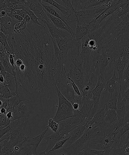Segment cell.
<instances>
[{
  "label": "cell",
  "instance_id": "cell-45",
  "mask_svg": "<svg viewBox=\"0 0 129 155\" xmlns=\"http://www.w3.org/2000/svg\"><path fill=\"white\" fill-rule=\"evenodd\" d=\"M77 155H84V154H83V153H79L78 154H77Z\"/></svg>",
  "mask_w": 129,
  "mask_h": 155
},
{
  "label": "cell",
  "instance_id": "cell-7",
  "mask_svg": "<svg viewBox=\"0 0 129 155\" xmlns=\"http://www.w3.org/2000/svg\"><path fill=\"white\" fill-rule=\"evenodd\" d=\"M57 87L59 91L67 99L69 100L71 103L74 102L77 95L72 87L70 81L66 77L63 71H62L60 83Z\"/></svg>",
  "mask_w": 129,
  "mask_h": 155
},
{
  "label": "cell",
  "instance_id": "cell-23",
  "mask_svg": "<svg viewBox=\"0 0 129 155\" xmlns=\"http://www.w3.org/2000/svg\"><path fill=\"white\" fill-rule=\"evenodd\" d=\"M1 98L4 99H9L17 95L16 93H12L8 85L1 86L0 88Z\"/></svg>",
  "mask_w": 129,
  "mask_h": 155
},
{
  "label": "cell",
  "instance_id": "cell-28",
  "mask_svg": "<svg viewBox=\"0 0 129 155\" xmlns=\"http://www.w3.org/2000/svg\"><path fill=\"white\" fill-rule=\"evenodd\" d=\"M0 42L3 46L4 47V49L7 51V53H10V54H12L11 48L9 46L8 43L7 37L1 31L0 32Z\"/></svg>",
  "mask_w": 129,
  "mask_h": 155
},
{
  "label": "cell",
  "instance_id": "cell-29",
  "mask_svg": "<svg viewBox=\"0 0 129 155\" xmlns=\"http://www.w3.org/2000/svg\"><path fill=\"white\" fill-rule=\"evenodd\" d=\"M11 120L7 118L6 114H0V129H2L10 125Z\"/></svg>",
  "mask_w": 129,
  "mask_h": 155
},
{
  "label": "cell",
  "instance_id": "cell-22",
  "mask_svg": "<svg viewBox=\"0 0 129 155\" xmlns=\"http://www.w3.org/2000/svg\"><path fill=\"white\" fill-rule=\"evenodd\" d=\"M112 150L113 149L110 148L104 151H100L87 148L83 150L81 153L84 155H108Z\"/></svg>",
  "mask_w": 129,
  "mask_h": 155
},
{
  "label": "cell",
  "instance_id": "cell-1",
  "mask_svg": "<svg viewBox=\"0 0 129 155\" xmlns=\"http://www.w3.org/2000/svg\"><path fill=\"white\" fill-rule=\"evenodd\" d=\"M12 54L23 64L15 68L16 86L30 101L32 109L47 114L57 110V86L62 66L55 56L54 44L45 24L31 22L19 33H13Z\"/></svg>",
  "mask_w": 129,
  "mask_h": 155
},
{
  "label": "cell",
  "instance_id": "cell-4",
  "mask_svg": "<svg viewBox=\"0 0 129 155\" xmlns=\"http://www.w3.org/2000/svg\"><path fill=\"white\" fill-rule=\"evenodd\" d=\"M114 140L111 135H106L104 132L98 129L93 135L88 145L92 149L104 151L107 149H114Z\"/></svg>",
  "mask_w": 129,
  "mask_h": 155
},
{
  "label": "cell",
  "instance_id": "cell-20",
  "mask_svg": "<svg viewBox=\"0 0 129 155\" xmlns=\"http://www.w3.org/2000/svg\"><path fill=\"white\" fill-rule=\"evenodd\" d=\"M42 7H43L44 9L47 12H48L50 14L61 20L66 24L64 20L63 19V15H62L61 12L60 10H59L58 9L56 8L54 6L48 4V3L44 2L42 1Z\"/></svg>",
  "mask_w": 129,
  "mask_h": 155
},
{
  "label": "cell",
  "instance_id": "cell-33",
  "mask_svg": "<svg viewBox=\"0 0 129 155\" xmlns=\"http://www.w3.org/2000/svg\"><path fill=\"white\" fill-rule=\"evenodd\" d=\"M69 138L70 136H69L68 137L66 138V139L58 142L57 143L55 144V145L52 149L50 151L49 153L51 152L57 151V150H59L63 148L64 144L66 143L67 141L69 139Z\"/></svg>",
  "mask_w": 129,
  "mask_h": 155
},
{
  "label": "cell",
  "instance_id": "cell-2",
  "mask_svg": "<svg viewBox=\"0 0 129 155\" xmlns=\"http://www.w3.org/2000/svg\"><path fill=\"white\" fill-rule=\"evenodd\" d=\"M80 48L70 50L65 58L63 70L65 76L72 79L82 92L88 83L89 74L80 57Z\"/></svg>",
  "mask_w": 129,
  "mask_h": 155
},
{
  "label": "cell",
  "instance_id": "cell-3",
  "mask_svg": "<svg viewBox=\"0 0 129 155\" xmlns=\"http://www.w3.org/2000/svg\"><path fill=\"white\" fill-rule=\"evenodd\" d=\"M55 41L60 50L59 60L61 64L63 66L70 50L72 48H81V42L74 40L70 33L64 30L61 36Z\"/></svg>",
  "mask_w": 129,
  "mask_h": 155
},
{
  "label": "cell",
  "instance_id": "cell-35",
  "mask_svg": "<svg viewBox=\"0 0 129 155\" xmlns=\"http://www.w3.org/2000/svg\"><path fill=\"white\" fill-rule=\"evenodd\" d=\"M108 155H127L124 153L121 148L113 149Z\"/></svg>",
  "mask_w": 129,
  "mask_h": 155
},
{
  "label": "cell",
  "instance_id": "cell-46",
  "mask_svg": "<svg viewBox=\"0 0 129 155\" xmlns=\"http://www.w3.org/2000/svg\"><path fill=\"white\" fill-rule=\"evenodd\" d=\"M44 155L43 154V153H42V155Z\"/></svg>",
  "mask_w": 129,
  "mask_h": 155
},
{
  "label": "cell",
  "instance_id": "cell-38",
  "mask_svg": "<svg viewBox=\"0 0 129 155\" xmlns=\"http://www.w3.org/2000/svg\"><path fill=\"white\" fill-rule=\"evenodd\" d=\"M9 54V61L10 64L13 68L15 67V55L14 54H11L10 53H7Z\"/></svg>",
  "mask_w": 129,
  "mask_h": 155
},
{
  "label": "cell",
  "instance_id": "cell-5",
  "mask_svg": "<svg viewBox=\"0 0 129 155\" xmlns=\"http://www.w3.org/2000/svg\"><path fill=\"white\" fill-rule=\"evenodd\" d=\"M58 104L54 119L57 122L74 117V109L72 103L64 96L57 87Z\"/></svg>",
  "mask_w": 129,
  "mask_h": 155
},
{
  "label": "cell",
  "instance_id": "cell-37",
  "mask_svg": "<svg viewBox=\"0 0 129 155\" xmlns=\"http://www.w3.org/2000/svg\"><path fill=\"white\" fill-rule=\"evenodd\" d=\"M15 14L18 15L19 16L22 17L24 19L28 15L24 9L22 10H16L14 11Z\"/></svg>",
  "mask_w": 129,
  "mask_h": 155
},
{
  "label": "cell",
  "instance_id": "cell-24",
  "mask_svg": "<svg viewBox=\"0 0 129 155\" xmlns=\"http://www.w3.org/2000/svg\"><path fill=\"white\" fill-rule=\"evenodd\" d=\"M5 80L12 93H16V83L14 76L8 73L6 74Z\"/></svg>",
  "mask_w": 129,
  "mask_h": 155
},
{
  "label": "cell",
  "instance_id": "cell-31",
  "mask_svg": "<svg viewBox=\"0 0 129 155\" xmlns=\"http://www.w3.org/2000/svg\"><path fill=\"white\" fill-rule=\"evenodd\" d=\"M72 152L68 147L66 148H62L57 151L50 152L48 155H72Z\"/></svg>",
  "mask_w": 129,
  "mask_h": 155
},
{
  "label": "cell",
  "instance_id": "cell-41",
  "mask_svg": "<svg viewBox=\"0 0 129 155\" xmlns=\"http://www.w3.org/2000/svg\"><path fill=\"white\" fill-rule=\"evenodd\" d=\"M121 148L125 154L129 155V141L126 145Z\"/></svg>",
  "mask_w": 129,
  "mask_h": 155
},
{
  "label": "cell",
  "instance_id": "cell-18",
  "mask_svg": "<svg viewBox=\"0 0 129 155\" xmlns=\"http://www.w3.org/2000/svg\"><path fill=\"white\" fill-rule=\"evenodd\" d=\"M44 11H45V14L46 15L48 19L52 22L54 25H55V26L57 27V28L60 29L65 30V31L70 33L71 36L73 37L70 30L68 28L66 24L63 21H62L61 20L59 19L58 18L56 17L55 16H53L52 15L50 14L45 9H44Z\"/></svg>",
  "mask_w": 129,
  "mask_h": 155
},
{
  "label": "cell",
  "instance_id": "cell-36",
  "mask_svg": "<svg viewBox=\"0 0 129 155\" xmlns=\"http://www.w3.org/2000/svg\"><path fill=\"white\" fill-rule=\"evenodd\" d=\"M10 125L8 126L7 127H5L0 130V138L2 137L5 135L7 134L10 130H11Z\"/></svg>",
  "mask_w": 129,
  "mask_h": 155
},
{
  "label": "cell",
  "instance_id": "cell-10",
  "mask_svg": "<svg viewBox=\"0 0 129 155\" xmlns=\"http://www.w3.org/2000/svg\"><path fill=\"white\" fill-rule=\"evenodd\" d=\"M48 130H49V128L46 127V130H44L40 134L33 137H30L31 130H30L29 134L23 144V148L24 146H26L31 147V148H35V149L37 150L38 146L40 144L42 140L45 137V135Z\"/></svg>",
  "mask_w": 129,
  "mask_h": 155
},
{
  "label": "cell",
  "instance_id": "cell-9",
  "mask_svg": "<svg viewBox=\"0 0 129 155\" xmlns=\"http://www.w3.org/2000/svg\"><path fill=\"white\" fill-rule=\"evenodd\" d=\"M121 84L122 80L116 76V72L114 71L113 77L106 83L102 92L107 96L108 95H119Z\"/></svg>",
  "mask_w": 129,
  "mask_h": 155
},
{
  "label": "cell",
  "instance_id": "cell-44",
  "mask_svg": "<svg viewBox=\"0 0 129 155\" xmlns=\"http://www.w3.org/2000/svg\"><path fill=\"white\" fill-rule=\"evenodd\" d=\"M5 79L4 77L2 75H0V82H1V85L4 84V82L5 81Z\"/></svg>",
  "mask_w": 129,
  "mask_h": 155
},
{
  "label": "cell",
  "instance_id": "cell-19",
  "mask_svg": "<svg viewBox=\"0 0 129 155\" xmlns=\"http://www.w3.org/2000/svg\"><path fill=\"white\" fill-rule=\"evenodd\" d=\"M104 120L106 127L113 125L118 120L117 111L113 109L106 110Z\"/></svg>",
  "mask_w": 129,
  "mask_h": 155
},
{
  "label": "cell",
  "instance_id": "cell-14",
  "mask_svg": "<svg viewBox=\"0 0 129 155\" xmlns=\"http://www.w3.org/2000/svg\"><path fill=\"white\" fill-rule=\"evenodd\" d=\"M106 111V110L104 107L100 109L95 114L92 119L87 124L86 128L88 126H92L93 124L98 126L99 128L105 127L104 117Z\"/></svg>",
  "mask_w": 129,
  "mask_h": 155
},
{
  "label": "cell",
  "instance_id": "cell-27",
  "mask_svg": "<svg viewBox=\"0 0 129 155\" xmlns=\"http://www.w3.org/2000/svg\"><path fill=\"white\" fill-rule=\"evenodd\" d=\"M24 10L26 12L27 15L30 16L31 23L38 24V25H44L43 22H42V24L40 23L39 21V18H38L37 16L35 14L34 12L32 11L30 9L27 8V7H25V8L24 9Z\"/></svg>",
  "mask_w": 129,
  "mask_h": 155
},
{
  "label": "cell",
  "instance_id": "cell-12",
  "mask_svg": "<svg viewBox=\"0 0 129 155\" xmlns=\"http://www.w3.org/2000/svg\"><path fill=\"white\" fill-rule=\"evenodd\" d=\"M129 62V59L125 57L119 58L112 62L114 71L117 73L119 78L121 80L123 74L126 69V67L128 65Z\"/></svg>",
  "mask_w": 129,
  "mask_h": 155
},
{
  "label": "cell",
  "instance_id": "cell-16",
  "mask_svg": "<svg viewBox=\"0 0 129 155\" xmlns=\"http://www.w3.org/2000/svg\"><path fill=\"white\" fill-rule=\"evenodd\" d=\"M122 1L123 0H121L119 2L115 5L113 6V7L111 8L106 10L104 13L101 14L100 16H98L96 19L94 20V21H95L97 25L98 26H100V25H101V24L106 18L108 16H110L111 15H112L113 14H114L119 9L120 7H121Z\"/></svg>",
  "mask_w": 129,
  "mask_h": 155
},
{
  "label": "cell",
  "instance_id": "cell-30",
  "mask_svg": "<svg viewBox=\"0 0 129 155\" xmlns=\"http://www.w3.org/2000/svg\"><path fill=\"white\" fill-rule=\"evenodd\" d=\"M129 82V62L126 69L124 71L122 78L121 87L126 86Z\"/></svg>",
  "mask_w": 129,
  "mask_h": 155
},
{
  "label": "cell",
  "instance_id": "cell-40",
  "mask_svg": "<svg viewBox=\"0 0 129 155\" xmlns=\"http://www.w3.org/2000/svg\"><path fill=\"white\" fill-rule=\"evenodd\" d=\"M74 110H80L82 106L78 103L74 102L72 103Z\"/></svg>",
  "mask_w": 129,
  "mask_h": 155
},
{
  "label": "cell",
  "instance_id": "cell-15",
  "mask_svg": "<svg viewBox=\"0 0 129 155\" xmlns=\"http://www.w3.org/2000/svg\"><path fill=\"white\" fill-rule=\"evenodd\" d=\"M26 7L32 11L37 17L40 19L41 14L44 11V8L42 7V1H25Z\"/></svg>",
  "mask_w": 129,
  "mask_h": 155
},
{
  "label": "cell",
  "instance_id": "cell-11",
  "mask_svg": "<svg viewBox=\"0 0 129 155\" xmlns=\"http://www.w3.org/2000/svg\"><path fill=\"white\" fill-rule=\"evenodd\" d=\"M86 130V127L82 124L77 126L70 133L69 139L65 143L63 148H68L76 142L84 134Z\"/></svg>",
  "mask_w": 129,
  "mask_h": 155
},
{
  "label": "cell",
  "instance_id": "cell-8",
  "mask_svg": "<svg viewBox=\"0 0 129 155\" xmlns=\"http://www.w3.org/2000/svg\"><path fill=\"white\" fill-rule=\"evenodd\" d=\"M13 117L11 121L22 118H30L32 114V107L30 101L25 100L21 102L17 106L12 108Z\"/></svg>",
  "mask_w": 129,
  "mask_h": 155
},
{
  "label": "cell",
  "instance_id": "cell-6",
  "mask_svg": "<svg viewBox=\"0 0 129 155\" xmlns=\"http://www.w3.org/2000/svg\"><path fill=\"white\" fill-rule=\"evenodd\" d=\"M98 129L99 127L95 124L86 127L85 131L83 136L76 142L68 147L72 154L77 155L85 149L88 148V145L91 138Z\"/></svg>",
  "mask_w": 129,
  "mask_h": 155
},
{
  "label": "cell",
  "instance_id": "cell-43",
  "mask_svg": "<svg viewBox=\"0 0 129 155\" xmlns=\"http://www.w3.org/2000/svg\"><path fill=\"white\" fill-rule=\"evenodd\" d=\"M7 109L4 107H2L0 110V114H6L7 113Z\"/></svg>",
  "mask_w": 129,
  "mask_h": 155
},
{
  "label": "cell",
  "instance_id": "cell-25",
  "mask_svg": "<svg viewBox=\"0 0 129 155\" xmlns=\"http://www.w3.org/2000/svg\"><path fill=\"white\" fill-rule=\"evenodd\" d=\"M71 3L75 12L86 10V5L88 1H71Z\"/></svg>",
  "mask_w": 129,
  "mask_h": 155
},
{
  "label": "cell",
  "instance_id": "cell-32",
  "mask_svg": "<svg viewBox=\"0 0 129 155\" xmlns=\"http://www.w3.org/2000/svg\"><path fill=\"white\" fill-rule=\"evenodd\" d=\"M46 127L50 128L54 133H57L59 130V125L58 123L54 120V118H51L48 120V125Z\"/></svg>",
  "mask_w": 129,
  "mask_h": 155
},
{
  "label": "cell",
  "instance_id": "cell-34",
  "mask_svg": "<svg viewBox=\"0 0 129 155\" xmlns=\"http://www.w3.org/2000/svg\"><path fill=\"white\" fill-rule=\"evenodd\" d=\"M66 77L68 78L69 79L70 81L71 85H72V87L73 88L76 94L78 96H81V92H80L79 88L78 86L75 83V82H74V81L72 79H71L69 77Z\"/></svg>",
  "mask_w": 129,
  "mask_h": 155
},
{
  "label": "cell",
  "instance_id": "cell-39",
  "mask_svg": "<svg viewBox=\"0 0 129 155\" xmlns=\"http://www.w3.org/2000/svg\"><path fill=\"white\" fill-rule=\"evenodd\" d=\"M0 71H1V75H2L5 79L6 74L7 72L5 70L4 66L1 63H0Z\"/></svg>",
  "mask_w": 129,
  "mask_h": 155
},
{
  "label": "cell",
  "instance_id": "cell-42",
  "mask_svg": "<svg viewBox=\"0 0 129 155\" xmlns=\"http://www.w3.org/2000/svg\"><path fill=\"white\" fill-rule=\"evenodd\" d=\"M24 19V18L18 15L15 14H14L13 15V19L16 20L17 21H19V22H22Z\"/></svg>",
  "mask_w": 129,
  "mask_h": 155
},
{
  "label": "cell",
  "instance_id": "cell-17",
  "mask_svg": "<svg viewBox=\"0 0 129 155\" xmlns=\"http://www.w3.org/2000/svg\"><path fill=\"white\" fill-rule=\"evenodd\" d=\"M118 95H108L105 99L101 103V105L103 106L106 110L113 109L117 111Z\"/></svg>",
  "mask_w": 129,
  "mask_h": 155
},
{
  "label": "cell",
  "instance_id": "cell-13",
  "mask_svg": "<svg viewBox=\"0 0 129 155\" xmlns=\"http://www.w3.org/2000/svg\"><path fill=\"white\" fill-rule=\"evenodd\" d=\"M126 106L123 99L122 98V94L120 90L118 95L117 103V116L118 120H119L120 125L121 127L123 124L124 119L125 117L126 112Z\"/></svg>",
  "mask_w": 129,
  "mask_h": 155
},
{
  "label": "cell",
  "instance_id": "cell-21",
  "mask_svg": "<svg viewBox=\"0 0 129 155\" xmlns=\"http://www.w3.org/2000/svg\"><path fill=\"white\" fill-rule=\"evenodd\" d=\"M19 22H21L16 20L12 19L8 16H6L1 18V25L7 29H13L14 30L15 25Z\"/></svg>",
  "mask_w": 129,
  "mask_h": 155
},
{
  "label": "cell",
  "instance_id": "cell-26",
  "mask_svg": "<svg viewBox=\"0 0 129 155\" xmlns=\"http://www.w3.org/2000/svg\"><path fill=\"white\" fill-rule=\"evenodd\" d=\"M37 150L28 146H24L19 155H41L42 152H38Z\"/></svg>",
  "mask_w": 129,
  "mask_h": 155
}]
</instances>
